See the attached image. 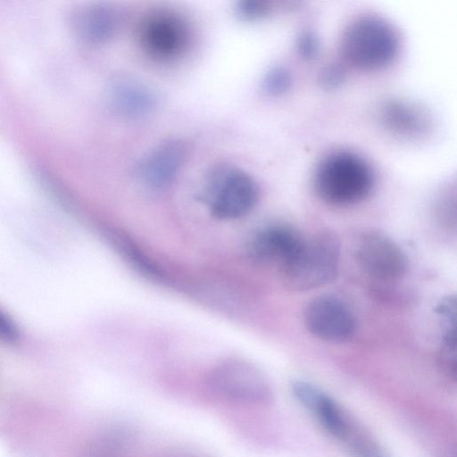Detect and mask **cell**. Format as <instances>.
Returning a JSON list of instances; mask_svg holds the SVG:
<instances>
[{"instance_id": "obj_1", "label": "cell", "mask_w": 457, "mask_h": 457, "mask_svg": "<svg viewBox=\"0 0 457 457\" xmlns=\"http://www.w3.org/2000/svg\"><path fill=\"white\" fill-rule=\"evenodd\" d=\"M374 186L372 167L362 156L351 151L328 154L314 170V190L329 205L342 207L361 203L370 195Z\"/></svg>"}, {"instance_id": "obj_2", "label": "cell", "mask_w": 457, "mask_h": 457, "mask_svg": "<svg viewBox=\"0 0 457 457\" xmlns=\"http://www.w3.org/2000/svg\"><path fill=\"white\" fill-rule=\"evenodd\" d=\"M399 35L386 19L363 14L353 19L344 29L339 52L352 68L372 71L391 64L398 54Z\"/></svg>"}, {"instance_id": "obj_3", "label": "cell", "mask_w": 457, "mask_h": 457, "mask_svg": "<svg viewBox=\"0 0 457 457\" xmlns=\"http://www.w3.org/2000/svg\"><path fill=\"white\" fill-rule=\"evenodd\" d=\"M340 243L334 232L321 230L302 242L280 267L284 283L293 291H309L331 282L337 276Z\"/></svg>"}, {"instance_id": "obj_4", "label": "cell", "mask_w": 457, "mask_h": 457, "mask_svg": "<svg viewBox=\"0 0 457 457\" xmlns=\"http://www.w3.org/2000/svg\"><path fill=\"white\" fill-rule=\"evenodd\" d=\"M204 198L215 217L235 220L244 217L254 208L259 199V187L245 170L222 164L209 172Z\"/></svg>"}, {"instance_id": "obj_5", "label": "cell", "mask_w": 457, "mask_h": 457, "mask_svg": "<svg viewBox=\"0 0 457 457\" xmlns=\"http://www.w3.org/2000/svg\"><path fill=\"white\" fill-rule=\"evenodd\" d=\"M209 386L229 401L266 404L272 399V391L264 376L253 366L231 361L217 367L208 378Z\"/></svg>"}, {"instance_id": "obj_6", "label": "cell", "mask_w": 457, "mask_h": 457, "mask_svg": "<svg viewBox=\"0 0 457 457\" xmlns=\"http://www.w3.org/2000/svg\"><path fill=\"white\" fill-rule=\"evenodd\" d=\"M354 258L365 274L381 282L402 279L409 267L407 256L399 245L379 232H368L358 239Z\"/></svg>"}, {"instance_id": "obj_7", "label": "cell", "mask_w": 457, "mask_h": 457, "mask_svg": "<svg viewBox=\"0 0 457 457\" xmlns=\"http://www.w3.org/2000/svg\"><path fill=\"white\" fill-rule=\"evenodd\" d=\"M303 321L311 334L327 342H345L355 332L356 324L351 310L333 295L312 299L305 307Z\"/></svg>"}, {"instance_id": "obj_8", "label": "cell", "mask_w": 457, "mask_h": 457, "mask_svg": "<svg viewBox=\"0 0 457 457\" xmlns=\"http://www.w3.org/2000/svg\"><path fill=\"white\" fill-rule=\"evenodd\" d=\"M140 42L148 55L159 61L179 57L186 49L188 32L177 15L160 12L148 16L140 29Z\"/></svg>"}, {"instance_id": "obj_9", "label": "cell", "mask_w": 457, "mask_h": 457, "mask_svg": "<svg viewBox=\"0 0 457 457\" xmlns=\"http://www.w3.org/2000/svg\"><path fill=\"white\" fill-rule=\"evenodd\" d=\"M379 120L391 135L405 140H420L428 136L433 120L420 104L401 98L386 101L379 110Z\"/></svg>"}, {"instance_id": "obj_10", "label": "cell", "mask_w": 457, "mask_h": 457, "mask_svg": "<svg viewBox=\"0 0 457 457\" xmlns=\"http://www.w3.org/2000/svg\"><path fill=\"white\" fill-rule=\"evenodd\" d=\"M186 158V147L177 139H170L154 147L141 162L138 176L149 187L162 188L177 176Z\"/></svg>"}, {"instance_id": "obj_11", "label": "cell", "mask_w": 457, "mask_h": 457, "mask_svg": "<svg viewBox=\"0 0 457 457\" xmlns=\"http://www.w3.org/2000/svg\"><path fill=\"white\" fill-rule=\"evenodd\" d=\"M111 107L120 115L137 119L150 114L157 106V97L145 85L130 79L113 80L107 91Z\"/></svg>"}, {"instance_id": "obj_12", "label": "cell", "mask_w": 457, "mask_h": 457, "mask_svg": "<svg viewBox=\"0 0 457 457\" xmlns=\"http://www.w3.org/2000/svg\"><path fill=\"white\" fill-rule=\"evenodd\" d=\"M303 237L292 227L275 224L259 231L253 237L251 252L261 262H275L280 267L296 251Z\"/></svg>"}, {"instance_id": "obj_13", "label": "cell", "mask_w": 457, "mask_h": 457, "mask_svg": "<svg viewBox=\"0 0 457 457\" xmlns=\"http://www.w3.org/2000/svg\"><path fill=\"white\" fill-rule=\"evenodd\" d=\"M76 35L84 42L98 45L107 42L114 34L117 18L110 7L96 4L79 10L72 19Z\"/></svg>"}, {"instance_id": "obj_14", "label": "cell", "mask_w": 457, "mask_h": 457, "mask_svg": "<svg viewBox=\"0 0 457 457\" xmlns=\"http://www.w3.org/2000/svg\"><path fill=\"white\" fill-rule=\"evenodd\" d=\"M436 312L441 320V358L445 368L455 376L456 373V337H455V314L456 301L453 295H449L441 300Z\"/></svg>"}, {"instance_id": "obj_15", "label": "cell", "mask_w": 457, "mask_h": 457, "mask_svg": "<svg viewBox=\"0 0 457 457\" xmlns=\"http://www.w3.org/2000/svg\"><path fill=\"white\" fill-rule=\"evenodd\" d=\"M342 443L353 457H387L381 446L354 422Z\"/></svg>"}, {"instance_id": "obj_16", "label": "cell", "mask_w": 457, "mask_h": 457, "mask_svg": "<svg viewBox=\"0 0 457 457\" xmlns=\"http://www.w3.org/2000/svg\"><path fill=\"white\" fill-rule=\"evenodd\" d=\"M291 83L290 72L284 67H275L265 75L262 87L267 94L278 96L287 92Z\"/></svg>"}, {"instance_id": "obj_17", "label": "cell", "mask_w": 457, "mask_h": 457, "mask_svg": "<svg viewBox=\"0 0 457 457\" xmlns=\"http://www.w3.org/2000/svg\"><path fill=\"white\" fill-rule=\"evenodd\" d=\"M238 16L245 21H257L266 17L272 7L269 2L262 0H244L236 7Z\"/></svg>"}, {"instance_id": "obj_18", "label": "cell", "mask_w": 457, "mask_h": 457, "mask_svg": "<svg viewBox=\"0 0 457 457\" xmlns=\"http://www.w3.org/2000/svg\"><path fill=\"white\" fill-rule=\"evenodd\" d=\"M296 51L305 61H312L320 52V40L312 31L302 32L296 40Z\"/></svg>"}, {"instance_id": "obj_19", "label": "cell", "mask_w": 457, "mask_h": 457, "mask_svg": "<svg viewBox=\"0 0 457 457\" xmlns=\"http://www.w3.org/2000/svg\"><path fill=\"white\" fill-rule=\"evenodd\" d=\"M345 79V70L337 63H330L324 66L319 75L320 85L327 89H333L339 87L344 82Z\"/></svg>"}, {"instance_id": "obj_20", "label": "cell", "mask_w": 457, "mask_h": 457, "mask_svg": "<svg viewBox=\"0 0 457 457\" xmlns=\"http://www.w3.org/2000/svg\"><path fill=\"white\" fill-rule=\"evenodd\" d=\"M21 334L12 319L0 308V342L14 345L19 342Z\"/></svg>"}]
</instances>
